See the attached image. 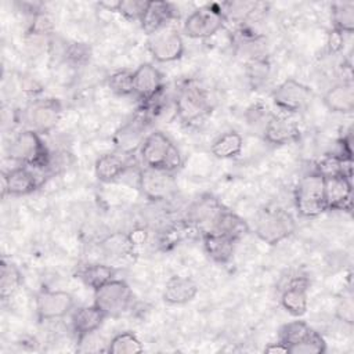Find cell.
I'll return each instance as SVG.
<instances>
[{
	"instance_id": "obj_1",
	"label": "cell",
	"mask_w": 354,
	"mask_h": 354,
	"mask_svg": "<svg viewBox=\"0 0 354 354\" xmlns=\"http://www.w3.org/2000/svg\"><path fill=\"white\" fill-rule=\"evenodd\" d=\"M140 159L144 167L174 173L183 165L177 145L163 131L147 134L140 144Z\"/></svg>"
},
{
	"instance_id": "obj_42",
	"label": "cell",
	"mask_w": 354,
	"mask_h": 354,
	"mask_svg": "<svg viewBox=\"0 0 354 354\" xmlns=\"http://www.w3.org/2000/svg\"><path fill=\"white\" fill-rule=\"evenodd\" d=\"M119 1H120V0H118V1H100L98 6L102 7V8H105L106 11H116V12H118Z\"/></svg>"
},
{
	"instance_id": "obj_32",
	"label": "cell",
	"mask_w": 354,
	"mask_h": 354,
	"mask_svg": "<svg viewBox=\"0 0 354 354\" xmlns=\"http://www.w3.org/2000/svg\"><path fill=\"white\" fill-rule=\"evenodd\" d=\"M134 245L129 235L113 234L101 242V249L104 254L111 260H120L131 253Z\"/></svg>"
},
{
	"instance_id": "obj_40",
	"label": "cell",
	"mask_w": 354,
	"mask_h": 354,
	"mask_svg": "<svg viewBox=\"0 0 354 354\" xmlns=\"http://www.w3.org/2000/svg\"><path fill=\"white\" fill-rule=\"evenodd\" d=\"M343 41H344L343 33H340V32L332 29V32H330V35H329V41H328L330 50H332V51H339V50L343 47Z\"/></svg>"
},
{
	"instance_id": "obj_23",
	"label": "cell",
	"mask_w": 354,
	"mask_h": 354,
	"mask_svg": "<svg viewBox=\"0 0 354 354\" xmlns=\"http://www.w3.org/2000/svg\"><path fill=\"white\" fill-rule=\"evenodd\" d=\"M324 105L333 113H351L354 111V87L351 82L332 86L324 94Z\"/></svg>"
},
{
	"instance_id": "obj_30",
	"label": "cell",
	"mask_w": 354,
	"mask_h": 354,
	"mask_svg": "<svg viewBox=\"0 0 354 354\" xmlns=\"http://www.w3.org/2000/svg\"><path fill=\"white\" fill-rule=\"evenodd\" d=\"M315 330L304 321H290L281 326L278 332V340L290 348L292 346H296L306 339H308Z\"/></svg>"
},
{
	"instance_id": "obj_20",
	"label": "cell",
	"mask_w": 354,
	"mask_h": 354,
	"mask_svg": "<svg viewBox=\"0 0 354 354\" xmlns=\"http://www.w3.org/2000/svg\"><path fill=\"white\" fill-rule=\"evenodd\" d=\"M108 317L94 303L91 306H83L75 310L72 315V328L80 343L94 332H97Z\"/></svg>"
},
{
	"instance_id": "obj_12",
	"label": "cell",
	"mask_w": 354,
	"mask_h": 354,
	"mask_svg": "<svg viewBox=\"0 0 354 354\" xmlns=\"http://www.w3.org/2000/svg\"><path fill=\"white\" fill-rule=\"evenodd\" d=\"M24 118L28 129L39 134H46L58 124L61 118V105L54 98L36 100L25 109Z\"/></svg>"
},
{
	"instance_id": "obj_33",
	"label": "cell",
	"mask_w": 354,
	"mask_h": 354,
	"mask_svg": "<svg viewBox=\"0 0 354 354\" xmlns=\"http://www.w3.org/2000/svg\"><path fill=\"white\" fill-rule=\"evenodd\" d=\"M108 86L118 95H131V94H134L133 71H130V69L115 71L108 77Z\"/></svg>"
},
{
	"instance_id": "obj_26",
	"label": "cell",
	"mask_w": 354,
	"mask_h": 354,
	"mask_svg": "<svg viewBox=\"0 0 354 354\" xmlns=\"http://www.w3.org/2000/svg\"><path fill=\"white\" fill-rule=\"evenodd\" d=\"M243 148V138L238 131H227L216 138L210 147V152L217 159L236 158Z\"/></svg>"
},
{
	"instance_id": "obj_29",
	"label": "cell",
	"mask_w": 354,
	"mask_h": 354,
	"mask_svg": "<svg viewBox=\"0 0 354 354\" xmlns=\"http://www.w3.org/2000/svg\"><path fill=\"white\" fill-rule=\"evenodd\" d=\"M22 285V274L19 268L3 259L1 260V271H0V297L3 300H8L12 297Z\"/></svg>"
},
{
	"instance_id": "obj_7",
	"label": "cell",
	"mask_w": 354,
	"mask_h": 354,
	"mask_svg": "<svg viewBox=\"0 0 354 354\" xmlns=\"http://www.w3.org/2000/svg\"><path fill=\"white\" fill-rule=\"evenodd\" d=\"M225 25L220 4H206L194 10L183 24V32L191 39H209Z\"/></svg>"
},
{
	"instance_id": "obj_5",
	"label": "cell",
	"mask_w": 354,
	"mask_h": 354,
	"mask_svg": "<svg viewBox=\"0 0 354 354\" xmlns=\"http://www.w3.org/2000/svg\"><path fill=\"white\" fill-rule=\"evenodd\" d=\"M293 198L296 212L301 217L313 218L326 212L324 198V177L317 171L303 176L295 188Z\"/></svg>"
},
{
	"instance_id": "obj_17",
	"label": "cell",
	"mask_w": 354,
	"mask_h": 354,
	"mask_svg": "<svg viewBox=\"0 0 354 354\" xmlns=\"http://www.w3.org/2000/svg\"><path fill=\"white\" fill-rule=\"evenodd\" d=\"M300 138L299 124L283 115H271L264 124V140L272 145H288Z\"/></svg>"
},
{
	"instance_id": "obj_13",
	"label": "cell",
	"mask_w": 354,
	"mask_h": 354,
	"mask_svg": "<svg viewBox=\"0 0 354 354\" xmlns=\"http://www.w3.org/2000/svg\"><path fill=\"white\" fill-rule=\"evenodd\" d=\"M75 306L73 296L66 290L43 289L36 295L35 307L40 321L59 319L69 314Z\"/></svg>"
},
{
	"instance_id": "obj_16",
	"label": "cell",
	"mask_w": 354,
	"mask_h": 354,
	"mask_svg": "<svg viewBox=\"0 0 354 354\" xmlns=\"http://www.w3.org/2000/svg\"><path fill=\"white\" fill-rule=\"evenodd\" d=\"M134 95L144 104L152 101L163 91V76L152 64H141L133 71Z\"/></svg>"
},
{
	"instance_id": "obj_11",
	"label": "cell",
	"mask_w": 354,
	"mask_h": 354,
	"mask_svg": "<svg viewBox=\"0 0 354 354\" xmlns=\"http://www.w3.org/2000/svg\"><path fill=\"white\" fill-rule=\"evenodd\" d=\"M40 177L44 176L39 170L24 165L12 167L8 171H1V196H24L32 194L40 187Z\"/></svg>"
},
{
	"instance_id": "obj_27",
	"label": "cell",
	"mask_w": 354,
	"mask_h": 354,
	"mask_svg": "<svg viewBox=\"0 0 354 354\" xmlns=\"http://www.w3.org/2000/svg\"><path fill=\"white\" fill-rule=\"evenodd\" d=\"M210 231L220 232V234L227 235L238 242L242 236H245L249 232V225L242 217H239L238 214L225 209L220 214L214 227Z\"/></svg>"
},
{
	"instance_id": "obj_35",
	"label": "cell",
	"mask_w": 354,
	"mask_h": 354,
	"mask_svg": "<svg viewBox=\"0 0 354 354\" xmlns=\"http://www.w3.org/2000/svg\"><path fill=\"white\" fill-rule=\"evenodd\" d=\"M270 75V62L266 59V57L253 58L248 64V76L253 87H259L263 84Z\"/></svg>"
},
{
	"instance_id": "obj_41",
	"label": "cell",
	"mask_w": 354,
	"mask_h": 354,
	"mask_svg": "<svg viewBox=\"0 0 354 354\" xmlns=\"http://www.w3.org/2000/svg\"><path fill=\"white\" fill-rule=\"evenodd\" d=\"M264 353H268V354H289V348H288L286 344L277 340L275 343L267 344L264 347Z\"/></svg>"
},
{
	"instance_id": "obj_21",
	"label": "cell",
	"mask_w": 354,
	"mask_h": 354,
	"mask_svg": "<svg viewBox=\"0 0 354 354\" xmlns=\"http://www.w3.org/2000/svg\"><path fill=\"white\" fill-rule=\"evenodd\" d=\"M196 293H198V285L195 283L194 279L188 277L173 275L166 281L162 297L166 303L178 306V304H185L194 300Z\"/></svg>"
},
{
	"instance_id": "obj_3",
	"label": "cell",
	"mask_w": 354,
	"mask_h": 354,
	"mask_svg": "<svg viewBox=\"0 0 354 354\" xmlns=\"http://www.w3.org/2000/svg\"><path fill=\"white\" fill-rule=\"evenodd\" d=\"M296 230L293 216L278 206L263 209L254 223L256 235L268 245H277L289 238Z\"/></svg>"
},
{
	"instance_id": "obj_28",
	"label": "cell",
	"mask_w": 354,
	"mask_h": 354,
	"mask_svg": "<svg viewBox=\"0 0 354 354\" xmlns=\"http://www.w3.org/2000/svg\"><path fill=\"white\" fill-rule=\"evenodd\" d=\"M330 19L333 30L353 33L354 30V1H335L330 4Z\"/></svg>"
},
{
	"instance_id": "obj_8",
	"label": "cell",
	"mask_w": 354,
	"mask_h": 354,
	"mask_svg": "<svg viewBox=\"0 0 354 354\" xmlns=\"http://www.w3.org/2000/svg\"><path fill=\"white\" fill-rule=\"evenodd\" d=\"M184 39L178 30L166 26L148 36V51L156 62H173L183 57Z\"/></svg>"
},
{
	"instance_id": "obj_36",
	"label": "cell",
	"mask_w": 354,
	"mask_h": 354,
	"mask_svg": "<svg viewBox=\"0 0 354 354\" xmlns=\"http://www.w3.org/2000/svg\"><path fill=\"white\" fill-rule=\"evenodd\" d=\"M148 0H120L118 12L130 21H138L145 12Z\"/></svg>"
},
{
	"instance_id": "obj_6",
	"label": "cell",
	"mask_w": 354,
	"mask_h": 354,
	"mask_svg": "<svg viewBox=\"0 0 354 354\" xmlns=\"http://www.w3.org/2000/svg\"><path fill=\"white\" fill-rule=\"evenodd\" d=\"M94 304L109 318L124 315L133 308L134 293L123 279L113 278L94 290Z\"/></svg>"
},
{
	"instance_id": "obj_37",
	"label": "cell",
	"mask_w": 354,
	"mask_h": 354,
	"mask_svg": "<svg viewBox=\"0 0 354 354\" xmlns=\"http://www.w3.org/2000/svg\"><path fill=\"white\" fill-rule=\"evenodd\" d=\"M65 61L72 64V65H84L90 57H91V50L86 43H71L69 46L65 47Z\"/></svg>"
},
{
	"instance_id": "obj_22",
	"label": "cell",
	"mask_w": 354,
	"mask_h": 354,
	"mask_svg": "<svg viewBox=\"0 0 354 354\" xmlns=\"http://www.w3.org/2000/svg\"><path fill=\"white\" fill-rule=\"evenodd\" d=\"M203 249L206 254L218 264L228 263L235 252L236 241L216 231H207L202 234Z\"/></svg>"
},
{
	"instance_id": "obj_31",
	"label": "cell",
	"mask_w": 354,
	"mask_h": 354,
	"mask_svg": "<svg viewBox=\"0 0 354 354\" xmlns=\"http://www.w3.org/2000/svg\"><path fill=\"white\" fill-rule=\"evenodd\" d=\"M106 351L111 354H138L144 351V346L136 333L126 330L111 339Z\"/></svg>"
},
{
	"instance_id": "obj_9",
	"label": "cell",
	"mask_w": 354,
	"mask_h": 354,
	"mask_svg": "<svg viewBox=\"0 0 354 354\" xmlns=\"http://www.w3.org/2000/svg\"><path fill=\"white\" fill-rule=\"evenodd\" d=\"M138 187L145 198L159 202L166 201L176 194L177 181L170 171L142 167L138 173Z\"/></svg>"
},
{
	"instance_id": "obj_25",
	"label": "cell",
	"mask_w": 354,
	"mask_h": 354,
	"mask_svg": "<svg viewBox=\"0 0 354 354\" xmlns=\"http://www.w3.org/2000/svg\"><path fill=\"white\" fill-rule=\"evenodd\" d=\"M115 274L116 270L113 268V266L105 263H88L80 266L77 270V278L93 290L112 281L115 278Z\"/></svg>"
},
{
	"instance_id": "obj_14",
	"label": "cell",
	"mask_w": 354,
	"mask_h": 354,
	"mask_svg": "<svg viewBox=\"0 0 354 354\" xmlns=\"http://www.w3.org/2000/svg\"><path fill=\"white\" fill-rule=\"evenodd\" d=\"M224 210L223 205L214 196L205 194L191 203L187 212V221L203 234L214 227L217 218Z\"/></svg>"
},
{
	"instance_id": "obj_19",
	"label": "cell",
	"mask_w": 354,
	"mask_h": 354,
	"mask_svg": "<svg viewBox=\"0 0 354 354\" xmlns=\"http://www.w3.org/2000/svg\"><path fill=\"white\" fill-rule=\"evenodd\" d=\"M174 18H177V11L171 3L148 0L145 12L140 19V25L141 29L151 36L152 33L169 26L170 21Z\"/></svg>"
},
{
	"instance_id": "obj_18",
	"label": "cell",
	"mask_w": 354,
	"mask_h": 354,
	"mask_svg": "<svg viewBox=\"0 0 354 354\" xmlns=\"http://www.w3.org/2000/svg\"><path fill=\"white\" fill-rule=\"evenodd\" d=\"M308 279L306 277L292 278L281 293V306L292 317H301L308 307Z\"/></svg>"
},
{
	"instance_id": "obj_4",
	"label": "cell",
	"mask_w": 354,
	"mask_h": 354,
	"mask_svg": "<svg viewBox=\"0 0 354 354\" xmlns=\"http://www.w3.org/2000/svg\"><path fill=\"white\" fill-rule=\"evenodd\" d=\"M210 108L209 94L196 82H185L178 88L174 100V112L183 123L191 124L201 120L210 112Z\"/></svg>"
},
{
	"instance_id": "obj_15",
	"label": "cell",
	"mask_w": 354,
	"mask_h": 354,
	"mask_svg": "<svg viewBox=\"0 0 354 354\" xmlns=\"http://www.w3.org/2000/svg\"><path fill=\"white\" fill-rule=\"evenodd\" d=\"M324 198L326 210L350 212L353 206L351 177L330 176L324 177Z\"/></svg>"
},
{
	"instance_id": "obj_10",
	"label": "cell",
	"mask_w": 354,
	"mask_h": 354,
	"mask_svg": "<svg viewBox=\"0 0 354 354\" xmlns=\"http://www.w3.org/2000/svg\"><path fill=\"white\" fill-rule=\"evenodd\" d=\"M311 97V88L293 77L279 83L271 94L275 106L285 113H295L301 111L307 106Z\"/></svg>"
},
{
	"instance_id": "obj_34",
	"label": "cell",
	"mask_w": 354,
	"mask_h": 354,
	"mask_svg": "<svg viewBox=\"0 0 354 354\" xmlns=\"http://www.w3.org/2000/svg\"><path fill=\"white\" fill-rule=\"evenodd\" d=\"M325 351L326 343L317 330L304 342L289 348V354H322Z\"/></svg>"
},
{
	"instance_id": "obj_2",
	"label": "cell",
	"mask_w": 354,
	"mask_h": 354,
	"mask_svg": "<svg viewBox=\"0 0 354 354\" xmlns=\"http://www.w3.org/2000/svg\"><path fill=\"white\" fill-rule=\"evenodd\" d=\"M8 155L12 160L24 166H32L44 170L47 174L51 152L44 145L41 136L30 129L19 131L8 147Z\"/></svg>"
},
{
	"instance_id": "obj_38",
	"label": "cell",
	"mask_w": 354,
	"mask_h": 354,
	"mask_svg": "<svg viewBox=\"0 0 354 354\" xmlns=\"http://www.w3.org/2000/svg\"><path fill=\"white\" fill-rule=\"evenodd\" d=\"M53 30H54L53 19L44 11H40L33 15L32 24L29 28L30 35H33L36 37H44V36L53 33Z\"/></svg>"
},
{
	"instance_id": "obj_39",
	"label": "cell",
	"mask_w": 354,
	"mask_h": 354,
	"mask_svg": "<svg viewBox=\"0 0 354 354\" xmlns=\"http://www.w3.org/2000/svg\"><path fill=\"white\" fill-rule=\"evenodd\" d=\"M353 308H354V307H353V300H351V297H343V299L339 301V304L336 306V317H337L340 321H343V322L351 325V324H353V319H354V310H353Z\"/></svg>"
},
{
	"instance_id": "obj_24",
	"label": "cell",
	"mask_w": 354,
	"mask_h": 354,
	"mask_svg": "<svg viewBox=\"0 0 354 354\" xmlns=\"http://www.w3.org/2000/svg\"><path fill=\"white\" fill-rule=\"evenodd\" d=\"M126 169H127L126 159L116 152L101 155L94 165L95 177L102 183H112L118 180L119 177H122Z\"/></svg>"
}]
</instances>
